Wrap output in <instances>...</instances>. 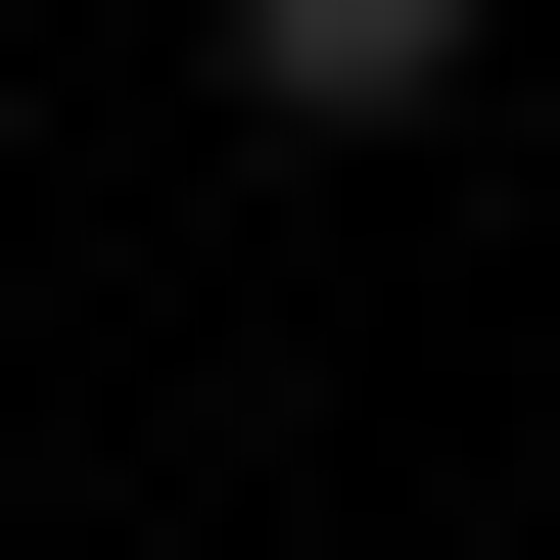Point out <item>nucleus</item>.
Masks as SVG:
<instances>
[{"mask_svg": "<svg viewBox=\"0 0 560 560\" xmlns=\"http://www.w3.org/2000/svg\"><path fill=\"white\" fill-rule=\"evenodd\" d=\"M467 47L514 0H234V140H467Z\"/></svg>", "mask_w": 560, "mask_h": 560, "instance_id": "obj_1", "label": "nucleus"}]
</instances>
